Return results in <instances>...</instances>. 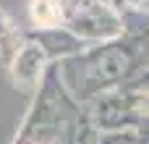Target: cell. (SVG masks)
Listing matches in <instances>:
<instances>
[{"instance_id": "9c48e42d", "label": "cell", "mask_w": 149, "mask_h": 144, "mask_svg": "<svg viewBox=\"0 0 149 144\" xmlns=\"http://www.w3.org/2000/svg\"><path fill=\"white\" fill-rule=\"evenodd\" d=\"M123 18H149V0H115Z\"/></svg>"}, {"instance_id": "6da1fadb", "label": "cell", "mask_w": 149, "mask_h": 144, "mask_svg": "<svg viewBox=\"0 0 149 144\" xmlns=\"http://www.w3.org/2000/svg\"><path fill=\"white\" fill-rule=\"evenodd\" d=\"M65 89L84 108L105 92L149 89V34H123L89 45L84 52L55 63Z\"/></svg>"}, {"instance_id": "8992f818", "label": "cell", "mask_w": 149, "mask_h": 144, "mask_svg": "<svg viewBox=\"0 0 149 144\" xmlns=\"http://www.w3.org/2000/svg\"><path fill=\"white\" fill-rule=\"evenodd\" d=\"M26 42H29V34L21 29L18 18L8 8L0 5V68L8 71Z\"/></svg>"}, {"instance_id": "52a82bcc", "label": "cell", "mask_w": 149, "mask_h": 144, "mask_svg": "<svg viewBox=\"0 0 149 144\" xmlns=\"http://www.w3.org/2000/svg\"><path fill=\"white\" fill-rule=\"evenodd\" d=\"M29 21L34 29L63 26V3L60 0H29Z\"/></svg>"}, {"instance_id": "277c9868", "label": "cell", "mask_w": 149, "mask_h": 144, "mask_svg": "<svg viewBox=\"0 0 149 144\" xmlns=\"http://www.w3.org/2000/svg\"><path fill=\"white\" fill-rule=\"evenodd\" d=\"M50 66H52V63H50L47 52L42 50V45L29 37V42L24 45V50H21V52L16 55V60L10 63L8 79H10V84H13V89H16L18 94H24V97L31 102V100L37 97V92H39V87H42V81H45Z\"/></svg>"}, {"instance_id": "ba28073f", "label": "cell", "mask_w": 149, "mask_h": 144, "mask_svg": "<svg viewBox=\"0 0 149 144\" xmlns=\"http://www.w3.org/2000/svg\"><path fill=\"white\" fill-rule=\"evenodd\" d=\"M141 134L139 129H126V131H100V144H139Z\"/></svg>"}, {"instance_id": "7a4b0ae2", "label": "cell", "mask_w": 149, "mask_h": 144, "mask_svg": "<svg viewBox=\"0 0 149 144\" xmlns=\"http://www.w3.org/2000/svg\"><path fill=\"white\" fill-rule=\"evenodd\" d=\"M60 3H63V26L89 45L110 42L126 34V21L115 0H60Z\"/></svg>"}, {"instance_id": "3957f363", "label": "cell", "mask_w": 149, "mask_h": 144, "mask_svg": "<svg viewBox=\"0 0 149 144\" xmlns=\"http://www.w3.org/2000/svg\"><path fill=\"white\" fill-rule=\"evenodd\" d=\"M89 118L100 131H126V129H139L141 123V110H139V94L128 89H113L84 105Z\"/></svg>"}, {"instance_id": "5b68a950", "label": "cell", "mask_w": 149, "mask_h": 144, "mask_svg": "<svg viewBox=\"0 0 149 144\" xmlns=\"http://www.w3.org/2000/svg\"><path fill=\"white\" fill-rule=\"evenodd\" d=\"M34 42L42 45V50L47 52L50 63H60L65 58H73L79 52H84L89 47V42H84L81 37H76L71 29L65 26H55V29H34L29 34Z\"/></svg>"}, {"instance_id": "30bf717a", "label": "cell", "mask_w": 149, "mask_h": 144, "mask_svg": "<svg viewBox=\"0 0 149 144\" xmlns=\"http://www.w3.org/2000/svg\"><path fill=\"white\" fill-rule=\"evenodd\" d=\"M139 110H141L144 115H149V92L139 94Z\"/></svg>"}]
</instances>
